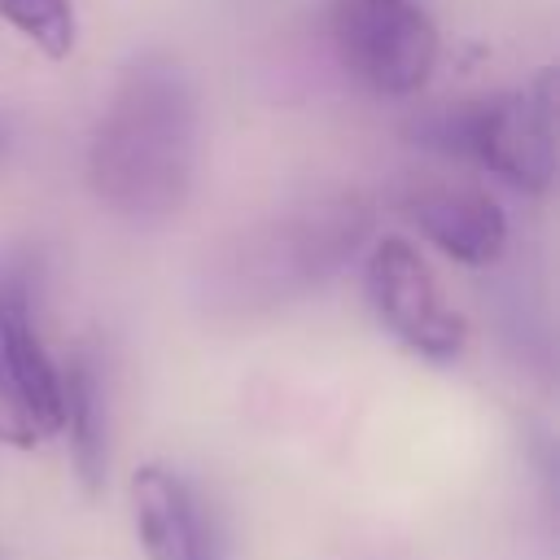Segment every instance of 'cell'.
<instances>
[{
    "mask_svg": "<svg viewBox=\"0 0 560 560\" xmlns=\"http://www.w3.org/2000/svg\"><path fill=\"white\" fill-rule=\"evenodd\" d=\"M61 429L70 433L79 481L96 494L109 464V438H105V385L92 354H74L61 372Z\"/></svg>",
    "mask_w": 560,
    "mask_h": 560,
    "instance_id": "obj_9",
    "label": "cell"
},
{
    "mask_svg": "<svg viewBox=\"0 0 560 560\" xmlns=\"http://www.w3.org/2000/svg\"><path fill=\"white\" fill-rule=\"evenodd\" d=\"M332 39L376 96H416L438 66V26L420 0H332Z\"/></svg>",
    "mask_w": 560,
    "mask_h": 560,
    "instance_id": "obj_4",
    "label": "cell"
},
{
    "mask_svg": "<svg viewBox=\"0 0 560 560\" xmlns=\"http://www.w3.org/2000/svg\"><path fill=\"white\" fill-rule=\"evenodd\" d=\"M464 158L521 197H542L556 179V70L521 92L464 101Z\"/></svg>",
    "mask_w": 560,
    "mask_h": 560,
    "instance_id": "obj_3",
    "label": "cell"
},
{
    "mask_svg": "<svg viewBox=\"0 0 560 560\" xmlns=\"http://www.w3.org/2000/svg\"><path fill=\"white\" fill-rule=\"evenodd\" d=\"M407 210L420 236L464 267H490L508 245V214L481 188L433 184V188H420L407 201Z\"/></svg>",
    "mask_w": 560,
    "mask_h": 560,
    "instance_id": "obj_8",
    "label": "cell"
},
{
    "mask_svg": "<svg viewBox=\"0 0 560 560\" xmlns=\"http://www.w3.org/2000/svg\"><path fill=\"white\" fill-rule=\"evenodd\" d=\"M131 516L149 560H219L201 499L166 464H140L131 472Z\"/></svg>",
    "mask_w": 560,
    "mask_h": 560,
    "instance_id": "obj_7",
    "label": "cell"
},
{
    "mask_svg": "<svg viewBox=\"0 0 560 560\" xmlns=\"http://www.w3.org/2000/svg\"><path fill=\"white\" fill-rule=\"evenodd\" d=\"M372 232V210L359 192H332L284 210L241 236L223 267L232 298H293L328 280Z\"/></svg>",
    "mask_w": 560,
    "mask_h": 560,
    "instance_id": "obj_2",
    "label": "cell"
},
{
    "mask_svg": "<svg viewBox=\"0 0 560 560\" xmlns=\"http://www.w3.org/2000/svg\"><path fill=\"white\" fill-rule=\"evenodd\" d=\"M44 438H48V433H44V424L35 420V411H31L26 394L18 389L13 372H9V368H4V359H0V446L31 451V446H39Z\"/></svg>",
    "mask_w": 560,
    "mask_h": 560,
    "instance_id": "obj_11",
    "label": "cell"
},
{
    "mask_svg": "<svg viewBox=\"0 0 560 560\" xmlns=\"http://www.w3.org/2000/svg\"><path fill=\"white\" fill-rule=\"evenodd\" d=\"M201 109L188 70L171 57L131 61L88 140V184L127 223H166L197 179Z\"/></svg>",
    "mask_w": 560,
    "mask_h": 560,
    "instance_id": "obj_1",
    "label": "cell"
},
{
    "mask_svg": "<svg viewBox=\"0 0 560 560\" xmlns=\"http://www.w3.org/2000/svg\"><path fill=\"white\" fill-rule=\"evenodd\" d=\"M368 302L385 332H394L411 354L446 363L464 350V315L446 306L424 254L407 236H381L368 254Z\"/></svg>",
    "mask_w": 560,
    "mask_h": 560,
    "instance_id": "obj_5",
    "label": "cell"
},
{
    "mask_svg": "<svg viewBox=\"0 0 560 560\" xmlns=\"http://www.w3.org/2000/svg\"><path fill=\"white\" fill-rule=\"evenodd\" d=\"M0 359L26 394L44 433L61 429V368L52 363L39 324H35V289H31V254L0 249Z\"/></svg>",
    "mask_w": 560,
    "mask_h": 560,
    "instance_id": "obj_6",
    "label": "cell"
},
{
    "mask_svg": "<svg viewBox=\"0 0 560 560\" xmlns=\"http://www.w3.org/2000/svg\"><path fill=\"white\" fill-rule=\"evenodd\" d=\"M0 18L26 44H35L48 61H61V57L74 52L79 22H74V4L70 0H0Z\"/></svg>",
    "mask_w": 560,
    "mask_h": 560,
    "instance_id": "obj_10",
    "label": "cell"
}]
</instances>
